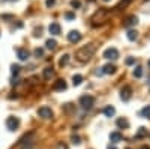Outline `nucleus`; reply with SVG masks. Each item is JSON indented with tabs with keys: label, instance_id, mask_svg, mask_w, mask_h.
<instances>
[{
	"label": "nucleus",
	"instance_id": "obj_26",
	"mask_svg": "<svg viewBox=\"0 0 150 149\" xmlns=\"http://www.w3.org/2000/svg\"><path fill=\"white\" fill-rule=\"evenodd\" d=\"M71 140H72V143H74V145H80V143H81L80 135H77V134H74L72 137H71Z\"/></svg>",
	"mask_w": 150,
	"mask_h": 149
},
{
	"label": "nucleus",
	"instance_id": "obj_34",
	"mask_svg": "<svg viewBox=\"0 0 150 149\" xmlns=\"http://www.w3.org/2000/svg\"><path fill=\"white\" fill-rule=\"evenodd\" d=\"M9 18H12V15H3L2 14V20H9Z\"/></svg>",
	"mask_w": 150,
	"mask_h": 149
},
{
	"label": "nucleus",
	"instance_id": "obj_21",
	"mask_svg": "<svg viewBox=\"0 0 150 149\" xmlns=\"http://www.w3.org/2000/svg\"><path fill=\"white\" fill-rule=\"evenodd\" d=\"M56 45H57V41L56 39H47V42H45V47L48 50H54Z\"/></svg>",
	"mask_w": 150,
	"mask_h": 149
},
{
	"label": "nucleus",
	"instance_id": "obj_8",
	"mask_svg": "<svg viewBox=\"0 0 150 149\" xmlns=\"http://www.w3.org/2000/svg\"><path fill=\"white\" fill-rule=\"evenodd\" d=\"M132 96V89L129 88V86H125V88H122L120 91V98L123 99V101H129Z\"/></svg>",
	"mask_w": 150,
	"mask_h": 149
},
{
	"label": "nucleus",
	"instance_id": "obj_18",
	"mask_svg": "<svg viewBox=\"0 0 150 149\" xmlns=\"http://www.w3.org/2000/svg\"><path fill=\"white\" fill-rule=\"evenodd\" d=\"M102 72H104V74H114V72H116V66L111 65V63H107V65L102 68Z\"/></svg>",
	"mask_w": 150,
	"mask_h": 149
},
{
	"label": "nucleus",
	"instance_id": "obj_12",
	"mask_svg": "<svg viewBox=\"0 0 150 149\" xmlns=\"http://www.w3.org/2000/svg\"><path fill=\"white\" fill-rule=\"evenodd\" d=\"M17 56H18V59H20V60H23V62H24V60H27V59H29L30 53L27 51L26 48H18V50H17Z\"/></svg>",
	"mask_w": 150,
	"mask_h": 149
},
{
	"label": "nucleus",
	"instance_id": "obj_23",
	"mask_svg": "<svg viewBox=\"0 0 150 149\" xmlns=\"http://www.w3.org/2000/svg\"><path fill=\"white\" fill-rule=\"evenodd\" d=\"M141 115H143L146 119H150V106H146V107L141 110Z\"/></svg>",
	"mask_w": 150,
	"mask_h": 149
},
{
	"label": "nucleus",
	"instance_id": "obj_35",
	"mask_svg": "<svg viewBox=\"0 0 150 149\" xmlns=\"http://www.w3.org/2000/svg\"><path fill=\"white\" fill-rule=\"evenodd\" d=\"M95 74H96V76H102V74H104V72H102L101 69H98V71H95Z\"/></svg>",
	"mask_w": 150,
	"mask_h": 149
},
{
	"label": "nucleus",
	"instance_id": "obj_9",
	"mask_svg": "<svg viewBox=\"0 0 150 149\" xmlns=\"http://www.w3.org/2000/svg\"><path fill=\"white\" fill-rule=\"evenodd\" d=\"M66 88H68L66 81H65V80H62V78H59V80L54 81V84H53V89H54V91H65Z\"/></svg>",
	"mask_w": 150,
	"mask_h": 149
},
{
	"label": "nucleus",
	"instance_id": "obj_5",
	"mask_svg": "<svg viewBox=\"0 0 150 149\" xmlns=\"http://www.w3.org/2000/svg\"><path fill=\"white\" fill-rule=\"evenodd\" d=\"M6 127H8L9 131H15V130L20 127V119L15 118V116H9V118L6 119Z\"/></svg>",
	"mask_w": 150,
	"mask_h": 149
},
{
	"label": "nucleus",
	"instance_id": "obj_40",
	"mask_svg": "<svg viewBox=\"0 0 150 149\" xmlns=\"http://www.w3.org/2000/svg\"><path fill=\"white\" fill-rule=\"evenodd\" d=\"M149 65H150V60H149Z\"/></svg>",
	"mask_w": 150,
	"mask_h": 149
},
{
	"label": "nucleus",
	"instance_id": "obj_36",
	"mask_svg": "<svg viewBox=\"0 0 150 149\" xmlns=\"http://www.w3.org/2000/svg\"><path fill=\"white\" fill-rule=\"evenodd\" d=\"M107 149H117V148H116V146H111V145H110V146H108Z\"/></svg>",
	"mask_w": 150,
	"mask_h": 149
},
{
	"label": "nucleus",
	"instance_id": "obj_10",
	"mask_svg": "<svg viewBox=\"0 0 150 149\" xmlns=\"http://www.w3.org/2000/svg\"><path fill=\"white\" fill-rule=\"evenodd\" d=\"M48 32L51 33V35H60L62 29H60V24L59 23H51L48 26Z\"/></svg>",
	"mask_w": 150,
	"mask_h": 149
},
{
	"label": "nucleus",
	"instance_id": "obj_17",
	"mask_svg": "<svg viewBox=\"0 0 150 149\" xmlns=\"http://www.w3.org/2000/svg\"><path fill=\"white\" fill-rule=\"evenodd\" d=\"M135 137H137V139H144V137H147V128L140 127L138 131H137V134H135Z\"/></svg>",
	"mask_w": 150,
	"mask_h": 149
},
{
	"label": "nucleus",
	"instance_id": "obj_38",
	"mask_svg": "<svg viewBox=\"0 0 150 149\" xmlns=\"http://www.w3.org/2000/svg\"><path fill=\"white\" fill-rule=\"evenodd\" d=\"M104 2H110V0H104Z\"/></svg>",
	"mask_w": 150,
	"mask_h": 149
},
{
	"label": "nucleus",
	"instance_id": "obj_29",
	"mask_svg": "<svg viewBox=\"0 0 150 149\" xmlns=\"http://www.w3.org/2000/svg\"><path fill=\"white\" fill-rule=\"evenodd\" d=\"M11 69H12V74H14V76H17V74L20 72V69H21V68H20L18 65H12V66H11Z\"/></svg>",
	"mask_w": 150,
	"mask_h": 149
},
{
	"label": "nucleus",
	"instance_id": "obj_13",
	"mask_svg": "<svg viewBox=\"0 0 150 149\" xmlns=\"http://www.w3.org/2000/svg\"><path fill=\"white\" fill-rule=\"evenodd\" d=\"M122 134L119 133V131H112L111 134H110V140H111V143H119V142H122Z\"/></svg>",
	"mask_w": 150,
	"mask_h": 149
},
{
	"label": "nucleus",
	"instance_id": "obj_27",
	"mask_svg": "<svg viewBox=\"0 0 150 149\" xmlns=\"http://www.w3.org/2000/svg\"><path fill=\"white\" fill-rule=\"evenodd\" d=\"M71 6L75 8V9H78V8H81V2H80V0H72V2H71Z\"/></svg>",
	"mask_w": 150,
	"mask_h": 149
},
{
	"label": "nucleus",
	"instance_id": "obj_6",
	"mask_svg": "<svg viewBox=\"0 0 150 149\" xmlns=\"http://www.w3.org/2000/svg\"><path fill=\"white\" fill-rule=\"evenodd\" d=\"M104 57L108 59V60H117V59H119V51H117V48H114V47L107 48L105 51H104Z\"/></svg>",
	"mask_w": 150,
	"mask_h": 149
},
{
	"label": "nucleus",
	"instance_id": "obj_4",
	"mask_svg": "<svg viewBox=\"0 0 150 149\" xmlns=\"http://www.w3.org/2000/svg\"><path fill=\"white\" fill-rule=\"evenodd\" d=\"M38 115H39V118H42V119H51L54 116L53 110L50 107H47V106H42L39 110H38Z\"/></svg>",
	"mask_w": 150,
	"mask_h": 149
},
{
	"label": "nucleus",
	"instance_id": "obj_19",
	"mask_svg": "<svg viewBox=\"0 0 150 149\" xmlns=\"http://www.w3.org/2000/svg\"><path fill=\"white\" fill-rule=\"evenodd\" d=\"M69 59H71V56H69V54H63V56L60 57V60H59V66H62V68L66 66V65L69 63Z\"/></svg>",
	"mask_w": 150,
	"mask_h": 149
},
{
	"label": "nucleus",
	"instance_id": "obj_2",
	"mask_svg": "<svg viewBox=\"0 0 150 149\" xmlns=\"http://www.w3.org/2000/svg\"><path fill=\"white\" fill-rule=\"evenodd\" d=\"M95 104V98L92 95H83L80 98V106L84 108V110H90Z\"/></svg>",
	"mask_w": 150,
	"mask_h": 149
},
{
	"label": "nucleus",
	"instance_id": "obj_28",
	"mask_svg": "<svg viewBox=\"0 0 150 149\" xmlns=\"http://www.w3.org/2000/svg\"><path fill=\"white\" fill-rule=\"evenodd\" d=\"M54 149H68V145L66 143H63V142H59L57 145H56V148Z\"/></svg>",
	"mask_w": 150,
	"mask_h": 149
},
{
	"label": "nucleus",
	"instance_id": "obj_22",
	"mask_svg": "<svg viewBox=\"0 0 150 149\" xmlns=\"http://www.w3.org/2000/svg\"><path fill=\"white\" fill-rule=\"evenodd\" d=\"M126 36H128L129 41H135L137 38H138V33H137V30H129V32L126 33Z\"/></svg>",
	"mask_w": 150,
	"mask_h": 149
},
{
	"label": "nucleus",
	"instance_id": "obj_1",
	"mask_svg": "<svg viewBox=\"0 0 150 149\" xmlns=\"http://www.w3.org/2000/svg\"><path fill=\"white\" fill-rule=\"evenodd\" d=\"M96 51V44H89V45H84L81 47L77 53H75V57H77V60L80 62H87V60H90L93 57Z\"/></svg>",
	"mask_w": 150,
	"mask_h": 149
},
{
	"label": "nucleus",
	"instance_id": "obj_32",
	"mask_svg": "<svg viewBox=\"0 0 150 149\" xmlns=\"http://www.w3.org/2000/svg\"><path fill=\"white\" fill-rule=\"evenodd\" d=\"M135 63V57H128L126 59V65H134Z\"/></svg>",
	"mask_w": 150,
	"mask_h": 149
},
{
	"label": "nucleus",
	"instance_id": "obj_39",
	"mask_svg": "<svg viewBox=\"0 0 150 149\" xmlns=\"http://www.w3.org/2000/svg\"><path fill=\"white\" fill-rule=\"evenodd\" d=\"M90 2H95V0H90Z\"/></svg>",
	"mask_w": 150,
	"mask_h": 149
},
{
	"label": "nucleus",
	"instance_id": "obj_20",
	"mask_svg": "<svg viewBox=\"0 0 150 149\" xmlns=\"http://www.w3.org/2000/svg\"><path fill=\"white\" fill-rule=\"evenodd\" d=\"M72 83L74 86H80L83 83V76H80V74H75V76L72 77Z\"/></svg>",
	"mask_w": 150,
	"mask_h": 149
},
{
	"label": "nucleus",
	"instance_id": "obj_37",
	"mask_svg": "<svg viewBox=\"0 0 150 149\" xmlns=\"http://www.w3.org/2000/svg\"><path fill=\"white\" fill-rule=\"evenodd\" d=\"M141 149H150L149 146H141Z\"/></svg>",
	"mask_w": 150,
	"mask_h": 149
},
{
	"label": "nucleus",
	"instance_id": "obj_31",
	"mask_svg": "<svg viewBox=\"0 0 150 149\" xmlns=\"http://www.w3.org/2000/svg\"><path fill=\"white\" fill-rule=\"evenodd\" d=\"M45 5H47L48 8H51V6H54V5H56V0H47Z\"/></svg>",
	"mask_w": 150,
	"mask_h": 149
},
{
	"label": "nucleus",
	"instance_id": "obj_16",
	"mask_svg": "<svg viewBox=\"0 0 150 149\" xmlns=\"http://www.w3.org/2000/svg\"><path fill=\"white\" fill-rule=\"evenodd\" d=\"M104 115L107 116V118H112L116 115V108L112 107V106H107L105 108H104Z\"/></svg>",
	"mask_w": 150,
	"mask_h": 149
},
{
	"label": "nucleus",
	"instance_id": "obj_30",
	"mask_svg": "<svg viewBox=\"0 0 150 149\" xmlns=\"http://www.w3.org/2000/svg\"><path fill=\"white\" fill-rule=\"evenodd\" d=\"M65 18H66V20H75V14H72V12H66Z\"/></svg>",
	"mask_w": 150,
	"mask_h": 149
},
{
	"label": "nucleus",
	"instance_id": "obj_25",
	"mask_svg": "<svg viewBox=\"0 0 150 149\" xmlns=\"http://www.w3.org/2000/svg\"><path fill=\"white\" fill-rule=\"evenodd\" d=\"M33 54H35V57H42L44 56V48H35Z\"/></svg>",
	"mask_w": 150,
	"mask_h": 149
},
{
	"label": "nucleus",
	"instance_id": "obj_11",
	"mask_svg": "<svg viewBox=\"0 0 150 149\" xmlns=\"http://www.w3.org/2000/svg\"><path fill=\"white\" fill-rule=\"evenodd\" d=\"M137 23H138V18H137L135 15H129L126 20H125L123 26L125 27H131V26H137Z\"/></svg>",
	"mask_w": 150,
	"mask_h": 149
},
{
	"label": "nucleus",
	"instance_id": "obj_14",
	"mask_svg": "<svg viewBox=\"0 0 150 149\" xmlns=\"http://www.w3.org/2000/svg\"><path fill=\"white\" fill-rule=\"evenodd\" d=\"M54 76V69L51 68V66H47L45 69H44V72H42V77L45 78V80H50Z\"/></svg>",
	"mask_w": 150,
	"mask_h": 149
},
{
	"label": "nucleus",
	"instance_id": "obj_3",
	"mask_svg": "<svg viewBox=\"0 0 150 149\" xmlns=\"http://www.w3.org/2000/svg\"><path fill=\"white\" fill-rule=\"evenodd\" d=\"M107 15H108V11H107V9H99L98 12H95V15L92 17V24H93V26H96L98 20L102 21V20L107 18Z\"/></svg>",
	"mask_w": 150,
	"mask_h": 149
},
{
	"label": "nucleus",
	"instance_id": "obj_24",
	"mask_svg": "<svg viewBox=\"0 0 150 149\" xmlns=\"http://www.w3.org/2000/svg\"><path fill=\"white\" fill-rule=\"evenodd\" d=\"M143 76V68L138 65V66H137L135 69H134V77H137V78H140Z\"/></svg>",
	"mask_w": 150,
	"mask_h": 149
},
{
	"label": "nucleus",
	"instance_id": "obj_7",
	"mask_svg": "<svg viewBox=\"0 0 150 149\" xmlns=\"http://www.w3.org/2000/svg\"><path fill=\"white\" fill-rule=\"evenodd\" d=\"M68 39H69V42H72V44H77V42L81 41V33H80L78 30H71V32L68 33Z\"/></svg>",
	"mask_w": 150,
	"mask_h": 149
},
{
	"label": "nucleus",
	"instance_id": "obj_15",
	"mask_svg": "<svg viewBox=\"0 0 150 149\" xmlns=\"http://www.w3.org/2000/svg\"><path fill=\"white\" fill-rule=\"evenodd\" d=\"M116 123H117V127H119V128H122V130L129 128V122H128V119H125V118H119Z\"/></svg>",
	"mask_w": 150,
	"mask_h": 149
},
{
	"label": "nucleus",
	"instance_id": "obj_33",
	"mask_svg": "<svg viewBox=\"0 0 150 149\" xmlns=\"http://www.w3.org/2000/svg\"><path fill=\"white\" fill-rule=\"evenodd\" d=\"M63 108H65V111H71L72 110V104H65Z\"/></svg>",
	"mask_w": 150,
	"mask_h": 149
}]
</instances>
